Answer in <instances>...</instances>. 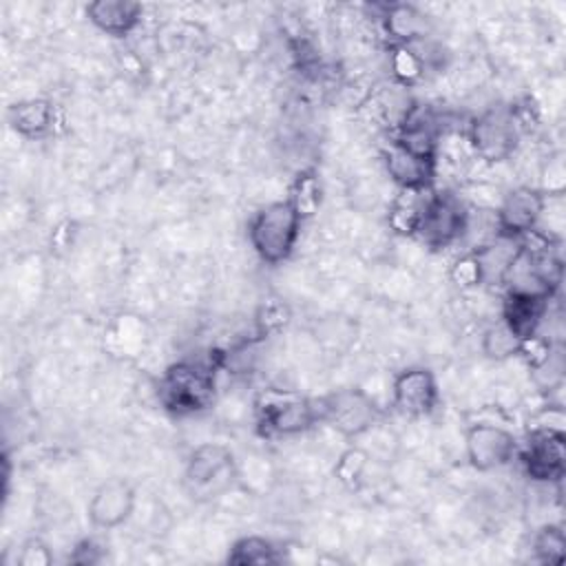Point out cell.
<instances>
[{
    "label": "cell",
    "mask_w": 566,
    "mask_h": 566,
    "mask_svg": "<svg viewBox=\"0 0 566 566\" xmlns=\"http://www.w3.org/2000/svg\"><path fill=\"white\" fill-rule=\"evenodd\" d=\"M301 223L303 212L290 197L259 208L248 226V239L254 254L268 265L287 261L298 243Z\"/></svg>",
    "instance_id": "6da1fadb"
},
{
    "label": "cell",
    "mask_w": 566,
    "mask_h": 566,
    "mask_svg": "<svg viewBox=\"0 0 566 566\" xmlns=\"http://www.w3.org/2000/svg\"><path fill=\"white\" fill-rule=\"evenodd\" d=\"M217 396L214 369L203 363H172L159 378L157 398L161 407L175 416H192L206 411Z\"/></svg>",
    "instance_id": "7a4b0ae2"
},
{
    "label": "cell",
    "mask_w": 566,
    "mask_h": 566,
    "mask_svg": "<svg viewBox=\"0 0 566 566\" xmlns=\"http://www.w3.org/2000/svg\"><path fill=\"white\" fill-rule=\"evenodd\" d=\"M467 219L469 210L455 195L427 190L416 212L411 234L431 250L449 248L455 241H462Z\"/></svg>",
    "instance_id": "3957f363"
},
{
    "label": "cell",
    "mask_w": 566,
    "mask_h": 566,
    "mask_svg": "<svg viewBox=\"0 0 566 566\" xmlns=\"http://www.w3.org/2000/svg\"><path fill=\"white\" fill-rule=\"evenodd\" d=\"M318 411L321 422L329 424L347 440L367 433L382 416L376 400L360 387L336 389L318 398Z\"/></svg>",
    "instance_id": "277c9868"
},
{
    "label": "cell",
    "mask_w": 566,
    "mask_h": 566,
    "mask_svg": "<svg viewBox=\"0 0 566 566\" xmlns=\"http://www.w3.org/2000/svg\"><path fill=\"white\" fill-rule=\"evenodd\" d=\"M469 144L473 153L489 164L509 159L520 144V124L515 113L504 106L480 113L469 124Z\"/></svg>",
    "instance_id": "5b68a950"
},
{
    "label": "cell",
    "mask_w": 566,
    "mask_h": 566,
    "mask_svg": "<svg viewBox=\"0 0 566 566\" xmlns=\"http://www.w3.org/2000/svg\"><path fill=\"white\" fill-rule=\"evenodd\" d=\"M234 478V453L219 442L197 447L184 471V480L192 495H219Z\"/></svg>",
    "instance_id": "8992f818"
},
{
    "label": "cell",
    "mask_w": 566,
    "mask_h": 566,
    "mask_svg": "<svg viewBox=\"0 0 566 566\" xmlns=\"http://www.w3.org/2000/svg\"><path fill=\"white\" fill-rule=\"evenodd\" d=\"M564 431L562 429H544L533 427L526 436V442L520 453V462L526 471V475L535 482H562L564 478V460H566V447H564Z\"/></svg>",
    "instance_id": "52a82bcc"
},
{
    "label": "cell",
    "mask_w": 566,
    "mask_h": 566,
    "mask_svg": "<svg viewBox=\"0 0 566 566\" xmlns=\"http://www.w3.org/2000/svg\"><path fill=\"white\" fill-rule=\"evenodd\" d=\"M546 210V192L531 186L513 188L493 212L497 237L524 241L535 232Z\"/></svg>",
    "instance_id": "ba28073f"
},
{
    "label": "cell",
    "mask_w": 566,
    "mask_h": 566,
    "mask_svg": "<svg viewBox=\"0 0 566 566\" xmlns=\"http://www.w3.org/2000/svg\"><path fill=\"white\" fill-rule=\"evenodd\" d=\"M517 449L515 436L500 424L478 422L471 424L464 436L467 460L475 471L482 473L506 467L517 455Z\"/></svg>",
    "instance_id": "9c48e42d"
},
{
    "label": "cell",
    "mask_w": 566,
    "mask_h": 566,
    "mask_svg": "<svg viewBox=\"0 0 566 566\" xmlns=\"http://www.w3.org/2000/svg\"><path fill=\"white\" fill-rule=\"evenodd\" d=\"M382 161H385L387 175L400 190H416V192L431 190L433 175H436V155L420 153L396 137L385 148Z\"/></svg>",
    "instance_id": "30bf717a"
},
{
    "label": "cell",
    "mask_w": 566,
    "mask_h": 566,
    "mask_svg": "<svg viewBox=\"0 0 566 566\" xmlns=\"http://www.w3.org/2000/svg\"><path fill=\"white\" fill-rule=\"evenodd\" d=\"M438 380L427 367H407L394 376L391 405L396 411L420 418L429 416L438 407Z\"/></svg>",
    "instance_id": "8fae6325"
},
{
    "label": "cell",
    "mask_w": 566,
    "mask_h": 566,
    "mask_svg": "<svg viewBox=\"0 0 566 566\" xmlns=\"http://www.w3.org/2000/svg\"><path fill=\"white\" fill-rule=\"evenodd\" d=\"M321 422L318 398L287 396L281 400L265 402L261 409V431L265 436H298Z\"/></svg>",
    "instance_id": "7c38bea8"
},
{
    "label": "cell",
    "mask_w": 566,
    "mask_h": 566,
    "mask_svg": "<svg viewBox=\"0 0 566 566\" xmlns=\"http://www.w3.org/2000/svg\"><path fill=\"white\" fill-rule=\"evenodd\" d=\"M135 486L124 478L104 480L91 495L86 515L95 528L111 531L122 526L135 511Z\"/></svg>",
    "instance_id": "4fadbf2b"
},
{
    "label": "cell",
    "mask_w": 566,
    "mask_h": 566,
    "mask_svg": "<svg viewBox=\"0 0 566 566\" xmlns=\"http://www.w3.org/2000/svg\"><path fill=\"white\" fill-rule=\"evenodd\" d=\"M517 250L520 241L504 237H495L478 248H471V252L464 259V265H469L471 272V283L502 285Z\"/></svg>",
    "instance_id": "5bb4252c"
},
{
    "label": "cell",
    "mask_w": 566,
    "mask_h": 566,
    "mask_svg": "<svg viewBox=\"0 0 566 566\" xmlns=\"http://www.w3.org/2000/svg\"><path fill=\"white\" fill-rule=\"evenodd\" d=\"M88 22L111 35V38H126L130 35L142 22V4L133 0H95L86 4Z\"/></svg>",
    "instance_id": "9a60e30c"
},
{
    "label": "cell",
    "mask_w": 566,
    "mask_h": 566,
    "mask_svg": "<svg viewBox=\"0 0 566 566\" xmlns=\"http://www.w3.org/2000/svg\"><path fill=\"white\" fill-rule=\"evenodd\" d=\"M548 301L551 298H539V296H526V294H504L502 303V323L522 340L528 343L537 338L539 327L546 318L548 312Z\"/></svg>",
    "instance_id": "2e32d148"
},
{
    "label": "cell",
    "mask_w": 566,
    "mask_h": 566,
    "mask_svg": "<svg viewBox=\"0 0 566 566\" xmlns=\"http://www.w3.org/2000/svg\"><path fill=\"white\" fill-rule=\"evenodd\" d=\"M7 122L20 137L38 139L53 130L55 106L44 97L20 99L7 108Z\"/></svg>",
    "instance_id": "e0dca14e"
},
{
    "label": "cell",
    "mask_w": 566,
    "mask_h": 566,
    "mask_svg": "<svg viewBox=\"0 0 566 566\" xmlns=\"http://www.w3.org/2000/svg\"><path fill=\"white\" fill-rule=\"evenodd\" d=\"M382 27L389 40H394L398 46H409L416 42H422L429 38L431 24L429 18L413 4L396 2L387 4L382 11Z\"/></svg>",
    "instance_id": "ac0fdd59"
},
{
    "label": "cell",
    "mask_w": 566,
    "mask_h": 566,
    "mask_svg": "<svg viewBox=\"0 0 566 566\" xmlns=\"http://www.w3.org/2000/svg\"><path fill=\"white\" fill-rule=\"evenodd\" d=\"M566 358L564 347L559 343H544L539 356L531 363V378L539 391H555L564 382Z\"/></svg>",
    "instance_id": "d6986e66"
},
{
    "label": "cell",
    "mask_w": 566,
    "mask_h": 566,
    "mask_svg": "<svg viewBox=\"0 0 566 566\" xmlns=\"http://www.w3.org/2000/svg\"><path fill=\"white\" fill-rule=\"evenodd\" d=\"M281 559V553H279V546L268 539V537H261V535H245V537H239L230 553H228V562L230 564H274Z\"/></svg>",
    "instance_id": "ffe728a7"
},
{
    "label": "cell",
    "mask_w": 566,
    "mask_h": 566,
    "mask_svg": "<svg viewBox=\"0 0 566 566\" xmlns=\"http://www.w3.org/2000/svg\"><path fill=\"white\" fill-rule=\"evenodd\" d=\"M522 349H524V343L502 321L491 325L482 334V352H484L486 358L504 360V358H511L515 354H522Z\"/></svg>",
    "instance_id": "44dd1931"
},
{
    "label": "cell",
    "mask_w": 566,
    "mask_h": 566,
    "mask_svg": "<svg viewBox=\"0 0 566 566\" xmlns=\"http://www.w3.org/2000/svg\"><path fill=\"white\" fill-rule=\"evenodd\" d=\"M533 553L544 564H559L566 553V535L557 524H544L533 535Z\"/></svg>",
    "instance_id": "7402d4cb"
},
{
    "label": "cell",
    "mask_w": 566,
    "mask_h": 566,
    "mask_svg": "<svg viewBox=\"0 0 566 566\" xmlns=\"http://www.w3.org/2000/svg\"><path fill=\"white\" fill-rule=\"evenodd\" d=\"M365 467H367V453H365L363 449L354 447V449H347V451L338 458V464H336L334 473H336V478H338L343 484L354 486V484H358V480H360Z\"/></svg>",
    "instance_id": "603a6c76"
},
{
    "label": "cell",
    "mask_w": 566,
    "mask_h": 566,
    "mask_svg": "<svg viewBox=\"0 0 566 566\" xmlns=\"http://www.w3.org/2000/svg\"><path fill=\"white\" fill-rule=\"evenodd\" d=\"M290 199L296 203V208L303 212V217L310 214L318 206V199H321L314 177L312 175L298 177V181L294 186V195H290Z\"/></svg>",
    "instance_id": "cb8c5ba5"
},
{
    "label": "cell",
    "mask_w": 566,
    "mask_h": 566,
    "mask_svg": "<svg viewBox=\"0 0 566 566\" xmlns=\"http://www.w3.org/2000/svg\"><path fill=\"white\" fill-rule=\"evenodd\" d=\"M51 559H53L51 551L40 539L27 542L24 548L20 551V564L22 566H44V564H51Z\"/></svg>",
    "instance_id": "d4e9b609"
},
{
    "label": "cell",
    "mask_w": 566,
    "mask_h": 566,
    "mask_svg": "<svg viewBox=\"0 0 566 566\" xmlns=\"http://www.w3.org/2000/svg\"><path fill=\"white\" fill-rule=\"evenodd\" d=\"M99 557H102L99 546L93 539H84L75 546V555L71 559L82 562V564H95V562H99Z\"/></svg>",
    "instance_id": "484cf974"
}]
</instances>
